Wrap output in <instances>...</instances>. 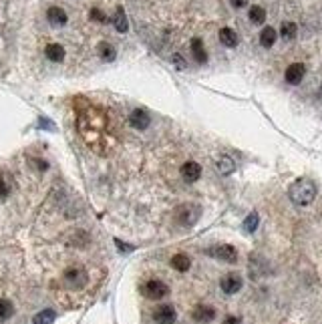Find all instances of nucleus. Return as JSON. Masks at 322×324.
<instances>
[{
  "label": "nucleus",
  "instance_id": "f257e3e1",
  "mask_svg": "<svg viewBox=\"0 0 322 324\" xmlns=\"http://www.w3.org/2000/svg\"><path fill=\"white\" fill-rule=\"evenodd\" d=\"M103 127H105V121H103L101 111H97L95 107H89V105L85 109H79V129L89 143H93L99 137Z\"/></svg>",
  "mask_w": 322,
  "mask_h": 324
},
{
  "label": "nucleus",
  "instance_id": "f03ea898",
  "mask_svg": "<svg viewBox=\"0 0 322 324\" xmlns=\"http://www.w3.org/2000/svg\"><path fill=\"white\" fill-rule=\"evenodd\" d=\"M288 197H290V201L294 206L306 208L316 197V183L308 177H300L288 187Z\"/></svg>",
  "mask_w": 322,
  "mask_h": 324
},
{
  "label": "nucleus",
  "instance_id": "7ed1b4c3",
  "mask_svg": "<svg viewBox=\"0 0 322 324\" xmlns=\"http://www.w3.org/2000/svg\"><path fill=\"white\" fill-rule=\"evenodd\" d=\"M199 216H201V210H199L197 203H181L175 210V219L183 228H193L197 224Z\"/></svg>",
  "mask_w": 322,
  "mask_h": 324
},
{
  "label": "nucleus",
  "instance_id": "20e7f679",
  "mask_svg": "<svg viewBox=\"0 0 322 324\" xmlns=\"http://www.w3.org/2000/svg\"><path fill=\"white\" fill-rule=\"evenodd\" d=\"M141 294L145 298H149V300H161V298H165L169 294V288H167L165 282H161L157 278H151V280L141 284Z\"/></svg>",
  "mask_w": 322,
  "mask_h": 324
},
{
  "label": "nucleus",
  "instance_id": "39448f33",
  "mask_svg": "<svg viewBox=\"0 0 322 324\" xmlns=\"http://www.w3.org/2000/svg\"><path fill=\"white\" fill-rule=\"evenodd\" d=\"M210 256H214V258L222 260V262H228V264L238 262V250H236L234 246H230V244H219V246L212 248Z\"/></svg>",
  "mask_w": 322,
  "mask_h": 324
},
{
  "label": "nucleus",
  "instance_id": "423d86ee",
  "mask_svg": "<svg viewBox=\"0 0 322 324\" xmlns=\"http://www.w3.org/2000/svg\"><path fill=\"white\" fill-rule=\"evenodd\" d=\"M153 320L155 324H175L177 312L172 304H161L153 310Z\"/></svg>",
  "mask_w": 322,
  "mask_h": 324
},
{
  "label": "nucleus",
  "instance_id": "0eeeda50",
  "mask_svg": "<svg viewBox=\"0 0 322 324\" xmlns=\"http://www.w3.org/2000/svg\"><path fill=\"white\" fill-rule=\"evenodd\" d=\"M244 286V280L240 274H236V272H230V274H226L222 280H219V288H222V292L226 294H236L240 292Z\"/></svg>",
  "mask_w": 322,
  "mask_h": 324
},
{
  "label": "nucleus",
  "instance_id": "6e6552de",
  "mask_svg": "<svg viewBox=\"0 0 322 324\" xmlns=\"http://www.w3.org/2000/svg\"><path fill=\"white\" fill-rule=\"evenodd\" d=\"M64 282L69 284L71 288H83L85 284H87V272H85L83 268H69V270H64V274H63Z\"/></svg>",
  "mask_w": 322,
  "mask_h": 324
},
{
  "label": "nucleus",
  "instance_id": "1a4fd4ad",
  "mask_svg": "<svg viewBox=\"0 0 322 324\" xmlns=\"http://www.w3.org/2000/svg\"><path fill=\"white\" fill-rule=\"evenodd\" d=\"M201 177V165L197 161H185L181 165V179L185 183H195L197 179Z\"/></svg>",
  "mask_w": 322,
  "mask_h": 324
},
{
  "label": "nucleus",
  "instance_id": "9d476101",
  "mask_svg": "<svg viewBox=\"0 0 322 324\" xmlns=\"http://www.w3.org/2000/svg\"><path fill=\"white\" fill-rule=\"evenodd\" d=\"M304 77H306V65H304V63H292V65L286 69V73H284L286 83H290V85L302 83Z\"/></svg>",
  "mask_w": 322,
  "mask_h": 324
},
{
  "label": "nucleus",
  "instance_id": "9b49d317",
  "mask_svg": "<svg viewBox=\"0 0 322 324\" xmlns=\"http://www.w3.org/2000/svg\"><path fill=\"white\" fill-rule=\"evenodd\" d=\"M192 318L199 324H208L215 318V308L214 306H208V304H199L192 310Z\"/></svg>",
  "mask_w": 322,
  "mask_h": 324
},
{
  "label": "nucleus",
  "instance_id": "f8f14e48",
  "mask_svg": "<svg viewBox=\"0 0 322 324\" xmlns=\"http://www.w3.org/2000/svg\"><path fill=\"white\" fill-rule=\"evenodd\" d=\"M46 21L53 26H64L66 22H69V14H66L61 6H50L46 10Z\"/></svg>",
  "mask_w": 322,
  "mask_h": 324
},
{
  "label": "nucleus",
  "instance_id": "ddd939ff",
  "mask_svg": "<svg viewBox=\"0 0 322 324\" xmlns=\"http://www.w3.org/2000/svg\"><path fill=\"white\" fill-rule=\"evenodd\" d=\"M131 125L135 127V129H139V131H145L147 127H149V123H151V119H149V113L145 111V109H133V113H131Z\"/></svg>",
  "mask_w": 322,
  "mask_h": 324
},
{
  "label": "nucleus",
  "instance_id": "4468645a",
  "mask_svg": "<svg viewBox=\"0 0 322 324\" xmlns=\"http://www.w3.org/2000/svg\"><path fill=\"white\" fill-rule=\"evenodd\" d=\"M44 55H46L48 61H53V63H63L64 57H66V50L59 43H48L46 48H44Z\"/></svg>",
  "mask_w": 322,
  "mask_h": 324
},
{
  "label": "nucleus",
  "instance_id": "2eb2a0df",
  "mask_svg": "<svg viewBox=\"0 0 322 324\" xmlns=\"http://www.w3.org/2000/svg\"><path fill=\"white\" fill-rule=\"evenodd\" d=\"M219 43H222L224 46H228V48H236L240 43V37L234 28L224 26V28H219Z\"/></svg>",
  "mask_w": 322,
  "mask_h": 324
},
{
  "label": "nucleus",
  "instance_id": "dca6fc26",
  "mask_svg": "<svg viewBox=\"0 0 322 324\" xmlns=\"http://www.w3.org/2000/svg\"><path fill=\"white\" fill-rule=\"evenodd\" d=\"M190 48H192V55H193V59L199 63V65H206L208 63V50H206V44H203V41L201 39H192V43H190Z\"/></svg>",
  "mask_w": 322,
  "mask_h": 324
},
{
  "label": "nucleus",
  "instance_id": "f3484780",
  "mask_svg": "<svg viewBox=\"0 0 322 324\" xmlns=\"http://www.w3.org/2000/svg\"><path fill=\"white\" fill-rule=\"evenodd\" d=\"M169 264H172V268L173 270H177V272H188L190 268H192V258L188 254H175V256H172V260H169Z\"/></svg>",
  "mask_w": 322,
  "mask_h": 324
},
{
  "label": "nucleus",
  "instance_id": "a211bd4d",
  "mask_svg": "<svg viewBox=\"0 0 322 324\" xmlns=\"http://www.w3.org/2000/svg\"><path fill=\"white\" fill-rule=\"evenodd\" d=\"M276 39H278V32L274 26H264L262 32H260V44L264 48H272L276 44Z\"/></svg>",
  "mask_w": 322,
  "mask_h": 324
},
{
  "label": "nucleus",
  "instance_id": "6ab92c4d",
  "mask_svg": "<svg viewBox=\"0 0 322 324\" xmlns=\"http://www.w3.org/2000/svg\"><path fill=\"white\" fill-rule=\"evenodd\" d=\"M217 172L222 173V175H230V173H234L236 172V161L230 157V155H222L217 159Z\"/></svg>",
  "mask_w": 322,
  "mask_h": 324
},
{
  "label": "nucleus",
  "instance_id": "aec40b11",
  "mask_svg": "<svg viewBox=\"0 0 322 324\" xmlns=\"http://www.w3.org/2000/svg\"><path fill=\"white\" fill-rule=\"evenodd\" d=\"M97 50H99V57L103 59V61H107V63L115 61V57H117V50H115V46H113L111 43H107V41L101 43Z\"/></svg>",
  "mask_w": 322,
  "mask_h": 324
},
{
  "label": "nucleus",
  "instance_id": "412c9836",
  "mask_svg": "<svg viewBox=\"0 0 322 324\" xmlns=\"http://www.w3.org/2000/svg\"><path fill=\"white\" fill-rule=\"evenodd\" d=\"M248 19L252 24H264L266 22V10L262 6H250V12H248Z\"/></svg>",
  "mask_w": 322,
  "mask_h": 324
},
{
  "label": "nucleus",
  "instance_id": "4be33fe9",
  "mask_svg": "<svg viewBox=\"0 0 322 324\" xmlns=\"http://www.w3.org/2000/svg\"><path fill=\"white\" fill-rule=\"evenodd\" d=\"M296 32H298V28H296V24H294L292 21H284V22H282L280 35H282L284 41H294V39H296Z\"/></svg>",
  "mask_w": 322,
  "mask_h": 324
},
{
  "label": "nucleus",
  "instance_id": "5701e85b",
  "mask_svg": "<svg viewBox=\"0 0 322 324\" xmlns=\"http://www.w3.org/2000/svg\"><path fill=\"white\" fill-rule=\"evenodd\" d=\"M55 318H57L55 310L44 308V310H41L39 314H35V318H32V324H53Z\"/></svg>",
  "mask_w": 322,
  "mask_h": 324
},
{
  "label": "nucleus",
  "instance_id": "b1692460",
  "mask_svg": "<svg viewBox=\"0 0 322 324\" xmlns=\"http://www.w3.org/2000/svg\"><path fill=\"white\" fill-rule=\"evenodd\" d=\"M113 24H115V28L119 30V32H127V30H129V22H127V16H125V10H123L121 6L117 8V12H115Z\"/></svg>",
  "mask_w": 322,
  "mask_h": 324
},
{
  "label": "nucleus",
  "instance_id": "393cba45",
  "mask_svg": "<svg viewBox=\"0 0 322 324\" xmlns=\"http://www.w3.org/2000/svg\"><path fill=\"white\" fill-rule=\"evenodd\" d=\"M12 192V179L8 173L0 172V199H6Z\"/></svg>",
  "mask_w": 322,
  "mask_h": 324
},
{
  "label": "nucleus",
  "instance_id": "a878e982",
  "mask_svg": "<svg viewBox=\"0 0 322 324\" xmlns=\"http://www.w3.org/2000/svg\"><path fill=\"white\" fill-rule=\"evenodd\" d=\"M14 314V304L6 298H0V320H8L10 316Z\"/></svg>",
  "mask_w": 322,
  "mask_h": 324
},
{
  "label": "nucleus",
  "instance_id": "bb28decb",
  "mask_svg": "<svg viewBox=\"0 0 322 324\" xmlns=\"http://www.w3.org/2000/svg\"><path fill=\"white\" fill-rule=\"evenodd\" d=\"M258 224H260V216H258L256 212H252V214L246 217V221H244V228H246V232L254 234V232L258 230Z\"/></svg>",
  "mask_w": 322,
  "mask_h": 324
},
{
  "label": "nucleus",
  "instance_id": "cd10ccee",
  "mask_svg": "<svg viewBox=\"0 0 322 324\" xmlns=\"http://www.w3.org/2000/svg\"><path fill=\"white\" fill-rule=\"evenodd\" d=\"M89 16H91V21H93V22H99V24H105V22H109L107 14H105L103 10H99V8H91Z\"/></svg>",
  "mask_w": 322,
  "mask_h": 324
},
{
  "label": "nucleus",
  "instance_id": "c85d7f7f",
  "mask_svg": "<svg viewBox=\"0 0 322 324\" xmlns=\"http://www.w3.org/2000/svg\"><path fill=\"white\" fill-rule=\"evenodd\" d=\"M230 4L234 6V8H244V6H248V0H230Z\"/></svg>",
  "mask_w": 322,
  "mask_h": 324
},
{
  "label": "nucleus",
  "instance_id": "c756f323",
  "mask_svg": "<svg viewBox=\"0 0 322 324\" xmlns=\"http://www.w3.org/2000/svg\"><path fill=\"white\" fill-rule=\"evenodd\" d=\"M173 63H175V66H177V69H185V61H183V57H179V55H173Z\"/></svg>",
  "mask_w": 322,
  "mask_h": 324
},
{
  "label": "nucleus",
  "instance_id": "7c9ffc66",
  "mask_svg": "<svg viewBox=\"0 0 322 324\" xmlns=\"http://www.w3.org/2000/svg\"><path fill=\"white\" fill-rule=\"evenodd\" d=\"M224 324H242V318L240 316H228L224 320Z\"/></svg>",
  "mask_w": 322,
  "mask_h": 324
}]
</instances>
